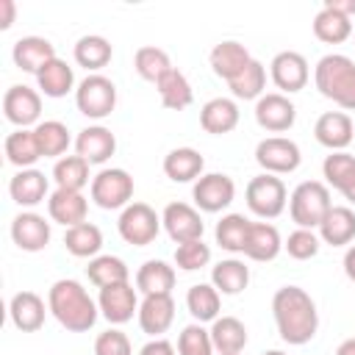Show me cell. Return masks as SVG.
<instances>
[{
    "label": "cell",
    "instance_id": "1",
    "mask_svg": "<svg viewBox=\"0 0 355 355\" xmlns=\"http://www.w3.org/2000/svg\"><path fill=\"white\" fill-rule=\"evenodd\" d=\"M272 316L286 344L302 347L319 330V311L313 297L300 286H283L272 297Z\"/></svg>",
    "mask_w": 355,
    "mask_h": 355
},
{
    "label": "cell",
    "instance_id": "2",
    "mask_svg": "<svg viewBox=\"0 0 355 355\" xmlns=\"http://www.w3.org/2000/svg\"><path fill=\"white\" fill-rule=\"evenodd\" d=\"M47 308L55 316V322L61 327H67L69 333H86V330H92L94 322H97V316H100V305L72 277H61V280H55L50 286V291H47Z\"/></svg>",
    "mask_w": 355,
    "mask_h": 355
},
{
    "label": "cell",
    "instance_id": "3",
    "mask_svg": "<svg viewBox=\"0 0 355 355\" xmlns=\"http://www.w3.org/2000/svg\"><path fill=\"white\" fill-rule=\"evenodd\" d=\"M313 83L322 97L344 111H355V61L341 53H327L313 67Z\"/></svg>",
    "mask_w": 355,
    "mask_h": 355
},
{
    "label": "cell",
    "instance_id": "4",
    "mask_svg": "<svg viewBox=\"0 0 355 355\" xmlns=\"http://www.w3.org/2000/svg\"><path fill=\"white\" fill-rule=\"evenodd\" d=\"M330 208H333L330 189L322 180H302L288 194V214L297 227H308V230L319 227Z\"/></svg>",
    "mask_w": 355,
    "mask_h": 355
},
{
    "label": "cell",
    "instance_id": "5",
    "mask_svg": "<svg viewBox=\"0 0 355 355\" xmlns=\"http://www.w3.org/2000/svg\"><path fill=\"white\" fill-rule=\"evenodd\" d=\"M244 200H247V208L261 216V219H275L286 211V202H288V191H286V183L277 178V175H269V172H261L255 175L247 189H244Z\"/></svg>",
    "mask_w": 355,
    "mask_h": 355
},
{
    "label": "cell",
    "instance_id": "6",
    "mask_svg": "<svg viewBox=\"0 0 355 355\" xmlns=\"http://www.w3.org/2000/svg\"><path fill=\"white\" fill-rule=\"evenodd\" d=\"M75 105L89 119H105L116 108V86L111 78L92 72L75 89Z\"/></svg>",
    "mask_w": 355,
    "mask_h": 355
},
{
    "label": "cell",
    "instance_id": "7",
    "mask_svg": "<svg viewBox=\"0 0 355 355\" xmlns=\"http://www.w3.org/2000/svg\"><path fill=\"white\" fill-rule=\"evenodd\" d=\"M116 230H119L122 241H128L133 247H147L155 241V236L161 230V216L147 202H130L122 208V214L116 219Z\"/></svg>",
    "mask_w": 355,
    "mask_h": 355
},
{
    "label": "cell",
    "instance_id": "8",
    "mask_svg": "<svg viewBox=\"0 0 355 355\" xmlns=\"http://www.w3.org/2000/svg\"><path fill=\"white\" fill-rule=\"evenodd\" d=\"M89 194H92L94 205H100L105 211L125 208V205H130V197H133V178L125 169H119V166L100 169L92 178Z\"/></svg>",
    "mask_w": 355,
    "mask_h": 355
},
{
    "label": "cell",
    "instance_id": "9",
    "mask_svg": "<svg viewBox=\"0 0 355 355\" xmlns=\"http://www.w3.org/2000/svg\"><path fill=\"white\" fill-rule=\"evenodd\" d=\"M255 161L269 175H288L300 166L302 153H300V144L288 136H266L255 147Z\"/></svg>",
    "mask_w": 355,
    "mask_h": 355
},
{
    "label": "cell",
    "instance_id": "10",
    "mask_svg": "<svg viewBox=\"0 0 355 355\" xmlns=\"http://www.w3.org/2000/svg\"><path fill=\"white\" fill-rule=\"evenodd\" d=\"M191 197H194V205L205 214H219L225 211L233 197H236V183L230 175L225 172H208L202 175L200 180H194V189H191Z\"/></svg>",
    "mask_w": 355,
    "mask_h": 355
},
{
    "label": "cell",
    "instance_id": "11",
    "mask_svg": "<svg viewBox=\"0 0 355 355\" xmlns=\"http://www.w3.org/2000/svg\"><path fill=\"white\" fill-rule=\"evenodd\" d=\"M3 114L11 125L17 128H36L42 119V94L25 83H17L11 86L6 94H3Z\"/></svg>",
    "mask_w": 355,
    "mask_h": 355
},
{
    "label": "cell",
    "instance_id": "12",
    "mask_svg": "<svg viewBox=\"0 0 355 355\" xmlns=\"http://www.w3.org/2000/svg\"><path fill=\"white\" fill-rule=\"evenodd\" d=\"M269 75H272V83L280 89V94H294V92L305 89V83L311 78V69H308V61H305L302 53L283 50L272 58Z\"/></svg>",
    "mask_w": 355,
    "mask_h": 355
},
{
    "label": "cell",
    "instance_id": "13",
    "mask_svg": "<svg viewBox=\"0 0 355 355\" xmlns=\"http://www.w3.org/2000/svg\"><path fill=\"white\" fill-rule=\"evenodd\" d=\"M297 119V105L288 100V94L280 92H266L255 100V122L269 130V133H283L294 125Z\"/></svg>",
    "mask_w": 355,
    "mask_h": 355
},
{
    "label": "cell",
    "instance_id": "14",
    "mask_svg": "<svg viewBox=\"0 0 355 355\" xmlns=\"http://www.w3.org/2000/svg\"><path fill=\"white\" fill-rule=\"evenodd\" d=\"M161 225L166 230V236L175 241V244H183V241H194V239H202V216L197 208H191L189 202H169L161 214Z\"/></svg>",
    "mask_w": 355,
    "mask_h": 355
},
{
    "label": "cell",
    "instance_id": "15",
    "mask_svg": "<svg viewBox=\"0 0 355 355\" xmlns=\"http://www.w3.org/2000/svg\"><path fill=\"white\" fill-rule=\"evenodd\" d=\"M139 288H133L130 283H114V286H105L100 288V297H97V305H100V313L111 322V324H125L133 319V313H139V297H136Z\"/></svg>",
    "mask_w": 355,
    "mask_h": 355
},
{
    "label": "cell",
    "instance_id": "16",
    "mask_svg": "<svg viewBox=\"0 0 355 355\" xmlns=\"http://www.w3.org/2000/svg\"><path fill=\"white\" fill-rule=\"evenodd\" d=\"M136 319H139V327L147 336L161 338L175 322V300H172V294H147L139 302Z\"/></svg>",
    "mask_w": 355,
    "mask_h": 355
},
{
    "label": "cell",
    "instance_id": "17",
    "mask_svg": "<svg viewBox=\"0 0 355 355\" xmlns=\"http://www.w3.org/2000/svg\"><path fill=\"white\" fill-rule=\"evenodd\" d=\"M313 136L322 147L338 153L347 150V144L355 139V122L349 119L347 111H324L313 125Z\"/></svg>",
    "mask_w": 355,
    "mask_h": 355
},
{
    "label": "cell",
    "instance_id": "18",
    "mask_svg": "<svg viewBox=\"0 0 355 355\" xmlns=\"http://www.w3.org/2000/svg\"><path fill=\"white\" fill-rule=\"evenodd\" d=\"M11 239L25 252H39L50 244V222L36 211H22L11 219Z\"/></svg>",
    "mask_w": 355,
    "mask_h": 355
},
{
    "label": "cell",
    "instance_id": "19",
    "mask_svg": "<svg viewBox=\"0 0 355 355\" xmlns=\"http://www.w3.org/2000/svg\"><path fill=\"white\" fill-rule=\"evenodd\" d=\"M116 153V136L105 125H86L75 136V155L89 164H105Z\"/></svg>",
    "mask_w": 355,
    "mask_h": 355
},
{
    "label": "cell",
    "instance_id": "20",
    "mask_svg": "<svg viewBox=\"0 0 355 355\" xmlns=\"http://www.w3.org/2000/svg\"><path fill=\"white\" fill-rule=\"evenodd\" d=\"M11 58H14V64H17L22 72L39 75V72H42L53 58H58V55H55V47L50 44V39H44V36H22V39L14 42Z\"/></svg>",
    "mask_w": 355,
    "mask_h": 355
},
{
    "label": "cell",
    "instance_id": "21",
    "mask_svg": "<svg viewBox=\"0 0 355 355\" xmlns=\"http://www.w3.org/2000/svg\"><path fill=\"white\" fill-rule=\"evenodd\" d=\"M208 61H211L214 75L230 83L236 75L244 72V67L252 61V55H250V50H247L241 42H236V39H225V42L214 44Z\"/></svg>",
    "mask_w": 355,
    "mask_h": 355
},
{
    "label": "cell",
    "instance_id": "22",
    "mask_svg": "<svg viewBox=\"0 0 355 355\" xmlns=\"http://www.w3.org/2000/svg\"><path fill=\"white\" fill-rule=\"evenodd\" d=\"M47 311L50 308L44 305V300L36 291H17L8 302V316H11L14 327L22 333H36L44 324Z\"/></svg>",
    "mask_w": 355,
    "mask_h": 355
},
{
    "label": "cell",
    "instance_id": "23",
    "mask_svg": "<svg viewBox=\"0 0 355 355\" xmlns=\"http://www.w3.org/2000/svg\"><path fill=\"white\" fill-rule=\"evenodd\" d=\"M47 211L50 219L64 225V227H75L80 222H86L89 214V200L80 191H69V189H55L47 197Z\"/></svg>",
    "mask_w": 355,
    "mask_h": 355
},
{
    "label": "cell",
    "instance_id": "24",
    "mask_svg": "<svg viewBox=\"0 0 355 355\" xmlns=\"http://www.w3.org/2000/svg\"><path fill=\"white\" fill-rule=\"evenodd\" d=\"M8 194L17 205L22 208H33L39 202H44V197H50V183L44 178V172L39 169H19L11 180H8Z\"/></svg>",
    "mask_w": 355,
    "mask_h": 355
},
{
    "label": "cell",
    "instance_id": "25",
    "mask_svg": "<svg viewBox=\"0 0 355 355\" xmlns=\"http://www.w3.org/2000/svg\"><path fill=\"white\" fill-rule=\"evenodd\" d=\"M202 169H205V158L194 147H175L164 155V175L175 183L200 180Z\"/></svg>",
    "mask_w": 355,
    "mask_h": 355
},
{
    "label": "cell",
    "instance_id": "26",
    "mask_svg": "<svg viewBox=\"0 0 355 355\" xmlns=\"http://www.w3.org/2000/svg\"><path fill=\"white\" fill-rule=\"evenodd\" d=\"M283 250V239L277 233L275 225L269 222H252L250 225V233H247V244H244V255L250 261H275Z\"/></svg>",
    "mask_w": 355,
    "mask_h": 355
},
{
    "label": "cell",
    "instance_id": "27",
    "mask_svg": "<svg viewBox=\"0 0 355 355\" xmlns=\"http://www.w3.org/2000/svg\"><path fill=\"white\" fill-rule=\"evenodd\" d=\"M200 125L205 133L222 136L230 133L239 125V105L230 97H211L202 108H200Z\"/></svg>",
    "mask_w": 355,
    "mask_h": 355
},
{
    "label": "cell",
    "instance_id": "28",
    "mask_svg": "<svg viewBox=\"0 0 355 355\" xmlns=\"http://www.w3.org/2000/svg\"><path fill=\"white\" fill-rule=\"evenodd\" d=\"M316 230H319V239L324 244L344 247L355 239V211L347 205H333Z\"/></svg>",
    "mask_w": 355,
    "mask_h": 355
},
{
    "label": "cell",
    "instance_id": "29",
    "mask_svg": "<svg viewBox=\"0 0 355 355\" xmlns=\"http://www.w3.org/2000/svg\"><path fill=\"white\" fill-rule=\"evenodd\" d=\"M211 341L219 355H241L247 347V327L236 316H219L211 322Z\"/></svg>",
    "mask_w": 355,
    "mask_h": 355
},
{
    "label": "cell",
    "instance_id": "30",
    "mask_svg": "<svg viewBox=\"0 0 355 355\" xmlns=\"http://www.w3.org/2000/svg\"><path fill=\"white\" fill-rule=\"evenodd\" d=\"M136 288L147 297V294H172L175 288V266H169L166 261H144L136 272Z\"/></svg>",
    "mask_w": 355,
    "mask_h": 355
},
{
    "label": "cell",
    "instance_id": "31",
    "mask_svg": "<svg viewBox=\"0 0 355 355\" xmlns=\"http://www.w3.org/2000/svg\"><path fill=\"white\" fill-rule=\"evenodd\" d=\"M155 89H158V97H161L164 108H169V111H183L194 100V92H191L189 78L180 69H175V67L155 83Z\"/></svg>",
    "mask_w": 355,
    "mask_h": 355
},
{
    "label": "cell",
    "instance_id": "32",
    "mask_svg": "<svg viewBox=\"0 0 355 355\" xmlns=\"http://www.w3.org/2000/svg\"><path fill=\"white\" fill-rule=\"evenodd\" d=\"M186 308L194 316V322H214L219 319V308H222V294L214 288V283H194L186 291Z\"/></svg>",
    "mask_w": 355,
    "mask_h": 355
},
{
    "label": "cell",
    "instance_id": "33",
    "mask_svg": "<svg viewBox=\"0 0 355 355\" xmlns=\"http://www.w3.org/2000/svg\"><path fill=\"white\" fill-rule=\"evenodd\" d=\"M33 136H36V144L42 150V158H64V153L72 144V136H69L67 125L58 122V119H42L33 128Z\"/></svg>",
    "mask_w": 355,
    "mask_h": 355
},
{
    "label": "cell",
    "instance_id": "34",
    "mask_svg": "<svg viewBox=\"0 0 355 355\" xmlns=\"http://www.w3.org/2000/svg\"><path fill=\"white\" fill-rule=\"evenodd\" d=\"M211 283L219 294H241L250 283V266H244L239 258H225L211 269Z\"/></svg>",
    "mask_w": 355,
    "mask_h": 355
},
{
    "label": "cell",
    "instance_id": "35",
    "mask_svg": "<svg viewBox=\"0 0 355 355\" xmlns=\"http://www.w3.org/2000/svg\"><path fill=\"white\" fill-rule=\"evenodd\" d=\"M311 25H313V36L319 42H324V44H341V42H347L352 36L349 17H344V14L333 11V8H324V6L316 11Z\"/></svg>",
    "mask_w": 355,
    "mask_h": 355
},
{
    "label": "cell",
    "instance_id": "36",
    "mask_svg": "<svg viewBox=\"0 0 355 355\" xmlns=\"http://www.w3.org/2000/svg\"><path fill=\"white\" fill-rule=\"evenodd\" d=\"M72 53H75V61L89 69V75L97 72V69H103V67L111 61V55H114L111 42H108L105 36H100V33H86V36H80V39L75 42V50H72Z\"/></svg>",
    "mask_w": 355,
    "mask_h": 355
},
{
    "label": "cell",
    "instance_id": "37",
    "mask_svg": "<svg viewBox=\"0 0 355 355\" xmlns=\"http://www.w3.org/2000/svg\"><path fill=\"white\" fill-rule=\"evenodd\" d=\"M3 147H6L8 164H14V166H19V169H31V166L42 158V150H39V144H36V136H33V130H28V128H17L14 133H8Z\"/></svg>",
    "mask_w": 355,
    "mask_h": 355
},
{
    "label": "cell",
    "instance_id": "38",
    "mask_svg": "<svg viewBox=\"0 0 355 355\" xmlns=\"http://www.w3.org/2000/svg\"><path fill=\"white\" fill-rule=\"evenodd\" d=\"M36 83H39V89H42L44 97H67L75 89V72H72V67L67 61L53 58L36 75Z\"/></svg>",
    "mask_w": 355,
    "mask_h": 355
},
{
    "label": "cell",
    "instance_id": "39",
    "mask_svg": "<svg viewBox=\"0 0 355 355\" xmlns=\"http://www.w3.org/2000/svg\"><path fill=\"white\" fill-rule=\"evenodd\" d=\"M64 247L75 258H97V252L103 247V230L97 225H92V222H80L75 227H67Z\"/></svg>",
    "mask_w": 355,
    "mask_h": 355
},
{
    "label": "cell",
    "instance_id": "40",
    "mask_svg": "<svg viewBox=\"0 0 355 355\" xmlns=\"http://www.w3.org/2000/svg\"><path fill=\"white\" fill-rule=\"evenodd\" d=\"M250 219L244 214H225L219 222H216V230H214V239L222 250L227 252H244V244H247V233H250Z\"/></svg>",
    "mask_w": 355,
    "mask_h": 355
},
{
    "label": "cell",
    "instance_id": "41",
    "mask_svg": "<svg viewBox=\"0 0 355 355\" xmlns=\"http://www.w3.org/2000/svg\"><path fill=\"white\" fill-rule=\"evenodd\" d=\"M133 69L139 72V78L150 80V83H158L169 69H172V61L166 55V50L155 47V44H144L136 50L133 55Z\"/></svg>",
    "mask_w": 355,
    "mask_h": 355
},
{
    "label": "cell",
    "instance_id": "42",
    "mask_svg": "<svg viewBox=\"0 0 355 355\" xmlns=\"http://www.w3.org/2000/svg\"><path fill=\"white\" fill-rule=\"evenodd\" d=\"M86 275H89V280L97 288H105V286H114V283H128V277H130L125 261L116 258V255H97V258H92L89 266H86Z\"/></svg>",
    "mask_w": 355,
    "mask_h": 355
},
{
    "label": "cell",
    "instance_id": "43",
    "mask_svg": "<svg viewBox=\"0 0 355 355\" xmlns=\"http://www.w3.org/2000/svg\"><path fill=\"white\" fill-rule=\"evenodd\" d=\"M53 180H55V189L80 191L89 183V161H83L80 155L58 158L55 166H53Z\"/></svg>",
    "mask_w": 355,
    "mask_h": 355
},
{
    "label": "cell",
    "instance_id": "44",
    "mask_svg": "<svg viewBox=\"0 0 355 355\" xmlns=\"http://www.w3.org/2000/svg\"><path fill=\"white\" fill-rule=\"evenodd\" d=\"M227 86H230L233 97H239V100H258L263 94V89H266V67L252 58L244 67V72L236 75Z\"/></svg>",
    "mask_w": 355,
    "mask_h": 355
},
{
    "label": "cell",
    "instance_id": "45",
    "mask_svg": "<svg viewBox=\"0 0 355 355\" xmlns=\"http://www.w3.org/2000/svg\"><path fill=\"white\" fill-rule=\"evenodd\" d=\"M322 175H324V183L327 186H333L336 191H344L347 183L355 178V155L347 153V150L330 153L322 161Z\"/></svg>",
    "mask_w": 355,
    "mask_h": 355
},
{
    "label": "cell",
    "instance_id": "46",
    "mask_svg": "<svg viewBox=\"0 0 355 355\" xmlns=\"http://www.w3.org/2000/svg\"><path fill=\"white\" fill-rule=\"evenodd\" d=\"M211 330H205L200 322H191L178 336V355H214Z\"/></svg>",
    "mask_w": 355,
    "mask_h": 355
},
{
    "label": "cell",
    "instance_id": "47",
    "mask_svg": "<svg viewBox=\"0 0 355 355\" xmlns=\"http://www.w3.org/2000/svg\"><path fill=\"white\" fill-rule=\"evenodd\" d=\"M208 261H211V247L202 239L183 241L175 247V266L183 272H197V269L208 266Z\"/></svg>",
    "mask_w": 355,
    "mask_h": 355
},
{
    "label": "cell",
    "instance_id": "48",
    "mask_svg": "<svg viewBox=\"0 0 355 355\" xmlns=\"http://www.w3.org/2000/svg\"><path fill=\"white\" fill-rule=\"evenodd\" d=\"M319 247H322L319 233H313V230H308V227L291 230L288 239L283 241V250H286L294 261H308V258H313V255L319 252Z\"/></svg>",
    "mask_w": 355,
    "mask_h": 355
},
{
    "label": "cell",
    "instance_id": "49",
    "mask_svg": "<svg viewBox=\"0 0 355 355\" xmlns=\"http://www.w3.org/2000/svg\"><path fill=\"white\" fill-rule=\"evenodd\" d=\"M94 355H133V347L122 330L108 327L94 338Z\"/></svg>",
    "mask_w": 355,
    "mask_h": 355
},
{
    "label": "cell",
    "instance_id": "50",
    "mask_svg": "<svg viewBox=\"0 0 355 355\" xmlns=\"http://www.w3.org/2000/svg\"><path fill=\"white\" fill-rule=\"evenodd\" d=\"M139 355H178V349L166 338H153L139 349Z\"/></svg>",
    "mask_w": 355,
    "mask_h": 355
},
{
    "label": "cell",
    "instance_id": "51",
    "mask_svg": "<svg viewBox=\"0 0 355 355\" xmlns=\"http://www.w3.org/2000/svg\"><path fill=\"white\" fill-rule=\"evenodd\" d=\"M324 8H333L344 17H352L355 14V0H324Z\"/></svg>",
    "mask_w": 355,
    "mask_h": 355
},
{
    "label": "cell",
    "instance_id": "52",
    "mask_svg": "<svg viewBox=\"0 0 355 355\" xmlns=\"http://www.w3.org/2000/svg\"><path fill=\"white\" fill-rule=\"evenodd\" d=\"M0 11H3V17H0V28L6 31V28H11V22H14V11H17V6H14L11 0H0Z\"/></svg>",
    "mask_w": 355,
    "mask_h": 355
},
{
    "label": "cell",
    "instance_id": "53",
    "mask_svg": "<svg viewBox=\"0 0 355 355\" xmlns=\"http://www.w3.org/2000/svg\"><path fill=\"white\" fill-rule=\"evenodd\" d=\"M344 275L355 283V244L347 247V252H344Z\"/></svg>",
    "mask_w": 355,
    "mask_h": 355
},
{
    "label": "cell",
    "instance_id": "54",
    "mask_svg": "<svg viewBox=\"0 0 355 355\" xmlns=\"http://www.w3.org/2000/svg\"><path fill=\"white\" fill-rule=\"evenodd\" d=\"M333 355H355V336H352V338H344V341L336 347Z\"/></svg>",
    "mask_w": 355,
    "mask_h": 355
},
{
    "label": "cell",
    "instance_id": "55",
    "mask_svg": "<svg viewBox=\"0 0 355 355\" xmlns=\"http://www.w3.org/2000/svg\"><path fill=\"white\" fill-rule=\"evenodd\" d=\"M341 194H344V197H347V200H349V202H352V205H355V178H352V180H349V183H347V189H344V191H341Z\"/></svg>",
    "mask_w": 355,
    "mask_h": 355
},
{
    "label": "cell",
    "instance_id": "56",
    "mask_svg": "<svg viewBox=\"0 0 355 355\" xmlns=\"http://www.w3.org/2000/svg\"><path fill=\"white\" fill-rule=\"evenodd\" d=\"M261 355H286L283 349H266V352H261Z\"/></svg>",
    "mask_w": 355,
    "mask_h": 355
}]
</instances>
